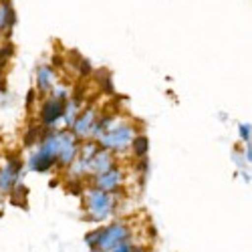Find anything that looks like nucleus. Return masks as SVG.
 Returning a JSON list of instances; mask_svg holds the SVG:
<instances>
[{
	"label": "nucleus",
	"instance_id": "f257e3e1",
	"mask_svg": "<svg viewBox=\"0 0 252 252\" xmlns=\"http://www.w3.org/2000/svg\"><path fill=\"white\" fill-rule=\"evenodd\" d=\"M117 206V198L109 192L97 190V188H89L85 192V216L91 222H101L107 220Z\"/></svg>",
	"mask_w": 252,
	"mask_h": 252
},
{
	"label": "nucleus",
	"instance_id": "f03ea898",
	"mask_svg": "<svg viewBox=\"0 0 252 252\" xmlns=\"http://www.w3.org/2000/svg\"><path fill=\"white\" fill-rule=\"evenodd\" d=\"M135 139V127L125 121H115L111 123V127L105 131L103 137L97 139L99 148L107 150V152H121L125 148H129Z\"/></svg>",
	"mask_w": 252,
	"mask_h": 252
},
{
	"label": "nucleus",
	"instance_id": "7ed1b4c3",
	"mask_svg": "<svg viewBox=\"0 0 252 252\" xmlns=\"http://www.w3.org/2000/svg\"><path fill=\"white\" fill-rule=\"evenodd\" d=\"M129 236H131V230L125 222H113L109 226L101 228V234H99V240H97V246L95 250L99 252H107V250H113L125 242H129Z\"/></svg>",
	"mask_w": 252,
	"mask_h": 252
},
{
	"label": "nucleus",
	"instance_id": "20e7f679",
	"mask_svg": "<svg viewBox=\"0 0 252 252\" xmlns=\"http://www.w3.org/2000/svg\"><path fill=\"white\" fill-rule=\"evenodd\" d=\"M20 163L18 158H10L6 161V165L0 170V194H10L14 190V186H18V180H20Z\"/></svg>",
	"mask_w": 252,
	"mask_h": 252
},
{
	"label": "nucleus",
	"instance_id": "39448f33",
	"mask_svg": "<svg viewBox=\"0 0 252 252\" xmlns=\"http://www.w3.org/2000/svg\"><path fill=\"white\" fill-rule=\"evenodd\" d=\"M65 103L67 101H57L53 97H49L43 105V109H40V121L47 127L55 125L59 119H63V113H65Z\"/></svg>",
	"mask_w": 252,
	"mask_h": 252
},
{
	"label": "nucleus",
	"instance_id": "423d86ee",
	"mask_svg": "<svg viewBox=\"0 0 252 252\" xmlns=\"http://www.w3.org/2000/svg\"><path fill=\"white\" fill-rule=\"evenodd\" d=\"M121 184H123V172L119 167H111L109 172L95 176V188L97 190H103V192H109V194L119 190Z\"/></svg>",
	"mask_w": 252,
	"mask_h": 252
},
{
	"label": "nucleus",
	"instance_id": "0eeeda50",
	"mask_svg": "<svg viewBox=\"0 0 252 252\" xmlns=\"http://www.w3.org/2000/svg\"><path fill=\"white\" fill-rule=\"evenodd\" d=\"M95 119H97L95 109H87V111L79 113V117H77V119H75V123L71 125V131H73L77 137H81V139H83V137H89Z\"/></svg>",
	"mask_w": 252,
	"mask_h": 252
},
{
	"label": "nucleus",
	"instance_id": "6e6552de",
	"mask_svg": "<svg viewBox=\"0 0 252 252\" xmlns=\"http://www.w3.org/2000/svg\"><path fill=\"white\" fill-rule=\"evenodd\" d=\"M111 167H113V154L107 152V150H99V152L91 158V161H89V174L101 176V174H105V172H109Z\"/></svg>",
	"mask_w": 252,
	"mask_h": 252
},
{
	"label": "nucleus",
	"instance_id": "1a4fd4ad",
	"mask_svg": "<svg viewBox=\"0 0 252 252\" xmlns=\"http://www.w3.org/2000/svg\"><path fill=\"white\" fill-rule=\"evenodd\" d=\"M55 81H57V75H55L53 67L43 65V67L36 71V87H38L40 93L49 95L53 91V87H55Z\"/></svg>",
	"mask_w": 252,
	"mask_h": 252
},
{
	"label": "nucleus",
	"instance_id": "9d476101",
	"mask_svg": "<svg viewBox=\"0 0 252 252\" xmlns=\"http://www.w3.org/2000/svg\"><path fill=\"white\" fill-rule=\"evenodd\" d=\"M14 25V14H12V6L8 0L0 2V32L6 31V29H12Z\"/></svg>",
	"mask_w": 252,
	"mask_h": 252
},
{
	"label": "nucleus",
	"instance_id": "9b49d317",
	"mask_svg": "<svg viewBox=\"0 0 252 252\" xmlns=\"http://www.w3.org/2000/svg\"><path fill=\"white\" fill-rule=\"evenodd\" d=\"M79 111H81V107H79V99L75 97L73 101H67L65 103V113H63V119H65V125H71L75 123V119L79 117Z\"/></svg>",
	"mask_w": 252,
	"mask_h": 252
},
{
	"label": "nucleus",
	"instance_id": "f8f14e48",
	"mask_svg": "<svg viewBox=\"0 0 252 252\" xmlns=\"http://www.w3.org/2000/svg\"><path fill=\"white\" fill-rule=\"evenodd\" d=\"M133 152H135V156L137 158H143L145 156V152H148V137H143V135H137L135 139H133Z\"/></svg>",
	"mask_w": 252,
	"mask_h": 252
},
{
	"label": "nucleus",
	"instance_id": "ddd939ff",
	"mask_svg": "<svg viewBox=\"0 0 252 252\" xmlns=\"http://www.w3.org/2000/svg\"><path fill=\"white\" fill-rule=\"evenodd\" d=\"M51 97L57 99V101H67V99H69V91H67L65 87H53Z\"/></svg>",
	"mask_w": 252,
	"mask_h": 252
},
{
	"label": "nucleus",
	"instance_id": "4468645a",
	"mask_svg": "<svg viewBox=\"0 0 252 252\" xmlns=\"http://www.w3.org/2000/svg\"><path fill=\"white\" fill-rule=\"evenodd\" d=\"M240 135L244 141H250V127L248 125H240Z\"/></svg>",
	"mask_w": 252,
	"mask_h": 252
},
{
	"label": "nucleus",
	"instance_id": "2eb2a0df",
	"mask_svg": "<svg viewBox=\"0 0 252 252\" xmlns=\"http://www.w3.org/2000/svg\"><path fill=\"white\" fill-rule=\"evenodd\" d=\"M129 248H131V242H125V244H121L113 250H107V252H129Z\"/></svg>",
	"mask_w": 252,
	"mask_h": 252
},
{
	"label": "nucleus",
	"instance_id": "dca6fc26",
	"mask_svg": "<svg viewBox=\"0 0 252 252\" xmlns=\"http://www.w3.org/2000/svg\"><path fill=\"white\" fill-rule=\"evenodd\" d=\"M129 252H145V250H143L141 246H133V244H131V248H129Z\"/></svg>",
	"mask_w": 252,
	"mask_h": 252
},
{
	"label": "nucleus",
	"instance_id": "f3484780",
	"mask_svg": "<svg viewBox=\"0 0 252 252\" xmlns=\"http://www.w3.org/2000/svg\"><path fill=\"white\" fill-rule=\"evenodd\" d=\"M246 154H248V159L252 161V148H248V152H246Z\"/></svg>",
	"mask_w": 252,
	"mask_h": 252
},
{
	"label": "nucleus",
	"instance_id": "a211bd4d",
	"mask_svg": "<svg viewBox=\"0 0 252 252\" xmlns=\"http://www.w3.org/2000/svg\"><path fill=\"white\" fill-rule=\"evenodd\" d=\"M91 252H99V250H91Z\"/></svg>",
	"mask_w": 252,
	"mask_h": 252
}]
</instances>
